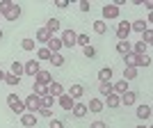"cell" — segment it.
Wrapping results in <instances>:
<instances>
[{
	"label": "cell",
	"mask_w": 153,
	"mask_h": 128,
	"mask_svg": "<svg viewBox=\"0 0 153 128\" xmlns=\"http://www.w3.org/2000/svg\"><path fill=\"white\" fill-rule=\"evenodd\" d=\"M135 115L140 117L142 121H146L149 117H151V105H140V108H137V112H135Z\"/></svg>",
	"instance_id": "obj_23"
},
{
	"label": "cell",
	"mask_w": 153,
	"mask_h": 128,
	"mask_svg": "<svg viewBox=\"0 0 153 128\" xmlns=\"http://www.w3.org/2000/svg\"><path fill=\"white\" fill-rule=\"evenodd\" d=\"M57 103H59V108H62V110H66V112H71V108L76 105V101H73V98H71L69 94H62V96L57 98Z\"/></svg>",
	"instance_id": "obj_14"
},
{
	"label": "cell",
	"mask_w": 153,
	"mask_h": 128,
	"mask_svg": "<svg viewBox=\"0 0 153 128\" xmlns=\"http://www.w3.org/2000/svg\"><path fill=\"white\" fill-rule=\"evenodd\" d=\"M2 83L12 85V87H16V85H21V78H19V76H14L12 71H9V73H5V78H2Z\"/></svg>",
	"instance_id": "obj_26"
},
{
	"label": "cell",
	"mask_w": 153,
	"mask_h": 128,
	"mask_svg": "<svg viewBox=\"0 0 153 128\" xmlns=\"http://www.w3.org/2000/svg\"><path fill=\"white\" fill-rule=\"evenodd\" d=\"M101 14H103V19H105V23H108V21H112V19H119V7L108 2V5L101 9Z\"/></svg>",
	"instance_id": "obj_4"
},
{
	"label": "cell",
	"mask_w": 153,
	"mask_h": 128,
	"mask_svg": "<svg viewBox=\"0 0 153 128\" xmlns=\"http://www.w3.org/2000/svg\"><path fill=\"white\" fill-rule=\"evenodd\" d=\"M110 78H112V66H103L98 71V80L101 83H110Z\"/></svg>",
	"instance_id": "obj_22"
},
{
	"label": "cell",
	"mask_w": 153,
	"mask_h": 128,
	"mask_svg": "<svg viewBox=\"0 0 153 128\" xmlns=\"http://www.w3.org/2000/svg\"><path fill=\"white\" fill-rule=\"evenodd\" d=\"M21 48H23V51H34V39H23V41H21Z\"/></svg>",
	"instance_id": "obj_37"
},
{
	"label": "cell",
	"mask_w": 153,
	"mask_h": 128,
	"mask_svg": "<svg viewBox=\"0 0 153 128\" xmlns=\"http://www.w3.org/2000/svg\"><path fill=\"white\" fill-rule=\"evenodd\" d=\"M2 78H5V71L0 69V83H2Z\"/></svg>",
	"instance_id": "obj_46"
},
{
	"label": "cell",
	"mask_w": 153,
	"mask_h": 128,
	"mask_svg": "<svg viewBox=\"0 0 153 128\" xmlns=\"http://www.w3.org/2000/svg\"><path fill=\"white\" fill-rule=\"evenodd\" d=\"M94 32L96 34H105L108 32V23L105 21H94Z\"/></svg>",
	"instance_id": "obj_29"
},
{
	"label": "cell",
	"mask_w": 153,
	"mask_h": 128,
	"mask_svg": "<svg viewBox=\"0 0 153 128\" xmlns=\"http://www.w3.org/2000/svg\"><path fill=\"white\" fill-rule=\"evenodd\" d=\"M46 30L51 32V34L59 32V30H62V25H59V19H48V21H46Z\"/></svg>",
	"instance_id": "obj_20"
},
{
	"label": "cell",
	"mask_w": 153,
	"mask_h": 128,
	"mask_svg": "<svg viewBox=\"0 0 153 128\" xmlns=\"http://www.w3.org/2000/svg\"><path fill=\"white\" fill-rule=\"evenodd\" d=\"M39 115H41V117H48V119H53V110H48V108H39Z\"/></svg>",
	"instance_id": "obj_41"
},
{
	"label": "cell",
	"mask_w": 153,
	"mask_h": 128,
	"mask_svg": "<svg viewBox=\"0 0 153 128\" xmlns=\"http://www.w3.org/2000/svg\"><path fill=\"white\" fill-rule=\"evenodd\" d=\"M142 41H144V44H151V41H153V30H151V28H149V30H144V32H142Z\"/></svg>",
	"instance_id": "obj_35"
},
{
	"label": "cell",
	"mask_w": 153,
	"mask_h": 128,
	"mask_svg": "<svg viewBox=\"0 0 153 128\" xmlns=\"http://www.w3.org/2000/svg\"><path fill=\"white\" fill-rule=\"evenodd\" d=\"M121 105H126V108H130V105H135V101H137V92H133V89H128V92H123L121 96Z\"/></svg>",
	"instance_id": "obj_11"
},
{
	"label": "cell",
	"mask_w": 153,
	"mask_h": 128,
	"mask_svg": "<svg viewBox=\"0 0 153 128\" xmlns=\"http://www.w3.org/2000/svg\"><path fill=\"white\" fill-rule=\"evenodd\" d=\"M32 94H37L39 98H41V96H48V87H44V85H37V83H34V87H32Z\"/></svg>",
	"instance_id": "obj_31"
},
{
	"label": "cell",
	"mask_w": 153,
	"mask_h": 128,
	"mask_svg": "<svg viewBox=\"0 0 153 128\" xmlns=\"http://www.w3.org/2000/svg\"><path fill=\"white\" fill-rule=\"evenodd\" d=\"M48 62H51L53 66H64V55H62V53H53Z\"/></svg>",
	"instance_id": "obj_27"
},
{
	"label": "cell",
	"mask_w": 153,
	"mask_h": 128,
	"mask_svg": "<svg viewBox=\"0 0 153 128\" xmlns=\"http://www.w3.org/2000/svg\"><path fill=\"white\" fill-rule=\"evenodd\" d=\"M135 78H137V69L126 66V69H123V80H126V83H130V80H135Z\"/></svg>",
	"instance_id": "obj_30"
},
{
	"label": "cell",
	"mask_w": 153,
	"mask_h": 128,
	"mask_svg": "<svg viewBox=\"0 0 153 128\" xmlns=\"http://www.w3.org/2000/svg\"><path fill=\"white\" fill-rule=\"evenodd\" d=\"M142 66H151V57L149 55H142Z\"/></svg>",
	"instance_id": "obj_45"
},
{
	"label": "cell",
	"mask_w": 153,
	"mask_h": 128,
	"mask_svg": "<svg viewBox=\"0 0 153 128\" xmlns=\"http://www.w3.org/2000/svg\"><path fill=\"white\" fill-rule=\"evenodd\" d=\"M48 128H64V121L62 119H51V126Z\"/></svg>",
	"instance_id": "obj_40"
},
{
	"label": "cell",
	"mask_w": 153,
	"mask_h": 128,
	"mask_svg": "<svg viewBox=\"0 0 153 128\" xmlns=\"http://www.w3.org/2000/svg\"><path fill=\"white\" fill-rule=\"evenodd\" d=\"M7 105H9V110L16 112V115H23V112H25V103L21 101L16 94H9V96H7Z\"/></svg>",
	"instance_id": "obj_1"
},
{
	"label": "cell",
	"mask_w": 153,
	"mask_h": 128,
	"mask_svg": "<svg viewBox=\"0 0 153 128\" xmlns=\"http://www.w3.org/2000/svg\"><path fill=\"white\" fill-rule=\"evenodd\" d=\"M55 5H57L59 9H66V7H69V0H55Z\"/></svg>",
	"instance_id": "obj_43"
},
{
	"label": "cell",
	"mask_w": 153,
	"mask_h": 128,
	"mask_svg": "<svg viewBox=\"0 0 153 128\" xmlns=\"http://www.w3.org/2000/svg\"><path fill=\"white\" fill-rule=\"evenodd\" d=\"M105 103H108V108H119L121 98H119V94H110V96H105Z\"/></svg>",
	"instance_id": "obj_25"
},
{
	"label": "cell",
	"mask_w": 153,
	"mask_h": 128,
	"mask_svg": "<svg viewBox=\"0 0 153 128\" xmlns=\"http://www.w3.org/2000/svg\"><path fill=\"white\" fill-rule=\"evenodd\" d=\"M91 5H89V0H80V12H89Z\"/></svg>",
	"instance_id": "obj_42"
},
{
	"label": "cell",
	"mask_w": 153,
	"mask_h": 128,
	"mask_svg": "<svg viewBox=\"0 0 153 128\" xmlns=\"http://www.w3.org/2000/svg\"><path fill=\"white\" fill-rule=\"evenodd\" d=\"M71 115L76 117V119H82V117L87 115V105H85V103H76V105L71 108Z\"/></svg>",
	"instance_id": "obj_17"
},
{
	"label": "cell",
	"mask_w": 153,
	"mask_h": 128,
	"mask_svg": "<svg viewBox=\"0 0 153 128\" xmlns=\"http://www.w3.org/2000/svg\"><path fill=\"white\" fill-rule=\"evenodd\" d=\"M137 128H149V126H144V124H140V126H137Z\"/></svg>",
	"instance_id": "obj_47"
},
{
	"label": "cell",
	"mask_w": 153,
	"mask_h": 128,
	"mask_svg": "<svg viewBox=\"0 0 153 128\" xmlns=\"http://www.w3.org/2000/svg\"><path fill=\"white\" fill-rule=\"evenodd\" d=\"M123 62H126V66H130V69H140L142 66V55L128 53V55H123Z\"/></svg>",
	"instance_id": "obj_9"
},
{
	"label": "cell",
	"mask_w": 153,
	"mask_h": 128,
	"mask_svg": "<svg viewBox=\"0 0 153 128\" xmlns=\"http://www.w3.org/2000/svg\"><path fill=\"white\" fill-rule=\"evenodd\" d=\"M62 46H66V48H73V46H76V39H78V32L76 30H62Z\"/></svg>",
	"instance_id": "obj_2"
},
{
	"label": "cell",
	"mask_w": 153,
	"mask_h": 128,
	"mask_svg": "<svg viewBox=\"0 0 153 128\" xmlns=\"http://www.w3.org/2000/svg\"><path fill=\"white\" fill-rule=\"evenodd\" d=\"M37 115H34V112H23V115H21V124H23V126L25 128H34L37 126Z\"/></svg>",
	"instance_id": "obj_12"
},
{
	"label": "cell",
	"mask_w": 153,
	"mask_h": 128,
	"mask_svg": "<svg viewBox=\"0 0 153 128\" xmlns=\"http://www.w3.org/2000/svg\"><path fill=\"white\" fill-rule=\"evenodd\" d=\"M85 57H89V60L96 57V48L94 46H85Z\"/></svg>",
	"instance_id": "obj_39"
},
{
	"label": "cell",
	"mask_w": 153,
	"mask_h": 128,
	"mask_svg": "<svg viewBox=\"0 0 153 128\" xmlns=\"http://www.w3.org/2000/svg\"><path fill=\"white\" fill-rule=\"evenodd\" d=\"M23 103H25V112H39V108H41V98L37 94H27Z\"/></svg>",
	"instance_id": "obj_3"
},
{
	"label": "cell",
	"mask_w": 153,
	"mask_h": 128,
	"mask_svg": "<svg viewBox=\"0 0 153 128\" xmlns=\"http://www.w3.org/2000/svg\"><path fill=\"white\" fill-rule=\"evenodd\" d=\"M2 16H5L7 21H19V16H21V5H16V2H12V5L7 7L5 12H2Z\"/></svg>",
	"instance_id": "obj_6"
},
{
	"label": "cell",
	"mask_w": 153,
	"mask_h": 128,
	"mask_svg": "<svg viewBox=\"0 0 153 128\" xmlns=\"http://www.w3.org/2000/svg\"><path fill=\"white\" fill-rule=\"evenodd\" d=\"M0 16H2V12H0Z\"/></svg>",
	"instance_id": "obj_49"
},
{
	"label": "cell",
	"mask_w": 153,
	"mask_h": 128,
	"mask_svg": "<svg viewBox=\"0 0 153 128\" xmlns=\"http://www.w3.org/2000/svg\"><path fill=\"white\" fill-rule=\"evenodd\" d=\"M12 73L21 78L23 73H25V71H23V64H21V62H12Z\"/></svg>",
	"instance_id": "obj_34"
},
{
	"label": "cell",
	"mask_w": 153,
	"mask_h": 128,
	"mask_svg": "<svg viewBox=\"0 0 153 128\" xmlns=\"http://www.w3.org/2000/svg\"><path fill=\"white\" fill-rule=\"evenodd\" d=\"M146 51H149V46L144 44V41H137V44L133 46V53H135V55H146Z\"/></svg>",
	"instance_id": "obj_28"
},
{
	"label": "cell",
	"mask_w": 153,
	"mask_h": 128,
	"mask_svg": "<svg viewBox=\"0 0 153 128\" xmlns=\"http://www.w3.org/2000/svg\"><path fill=\"white\" fill-rule=\"evenodd\" d=\"M112 89H114V94H119V96H121L123 92H128V83L121 78V80H117V83L112 85Z\"/></svg>",
	"instance_id": "obj_24"
},
{
	"label": "cell",
	"mask_w": 153,
	"mask_h": 128,
	"mask_svg": "<svg viewBox=\"0 0 153 128\" xmlns=\"http://www.w3.org/2000/svg\"><path fill=\"white\" fill-rule=\"evenodd\" d=\"M76 44H80L82 48H85V46H89V34H78Z\"/></svg>",
	"instance_id": "obj_38"
},
{
	"label": "cell",
	"mask_w": 153,
	"mask_h": 128,
	"mask_svg": "<svg viewBox=\"0 0 153 128\" xmlns=\"http://www.w3.org/2000/svg\"><path fill=\"white\" fill-rule=\"evenodd\" d=\"M117 53H121V55H128V53H133V44L130 41H117Z\"/></svg>",
	"instance_id": "obj_19"
},
{
	"label": "cell",
	"mask_w": 153,
	"mask_h": 128,
	"mask_svg": "<svg viewBox=\"0 0 153 128\" xmlns=\"http://www.w3.org/2000/svg\"><path fill=\"white\" fill-rule=\"evenodd\" d=\"M62 94H64V87H62V83L53 80V83L48 85V96H53V98H59Z\"/></svg>",
	"instance_id": "obj_13"
},
{
	"label": "cell",
	"mask_w": 153,
	"mask_h": 128,
	"mask_svg": "<svg viewBox=\"0 0 153 128\" xmlns=\"http://www.w3.org/2000/svg\"><path fill=\"white\" fill-rule=\"evenodd\" d=\"M34 83H37V85H44V87H48V85L53 83V73H51V71H46V69H41L37 76H34Z\"/></svg>",
	"instance_id": "obj_7"
},
{
	"label": "cell",
	"mask_w": 153,
	"mask_h": 128,
	"mask_svg": "<svg viewBox=\"0 0 153 128\" xmlns=\"http://www.w3.org/2000/svg\"><path fill=\"white\" fill-rule=\"evenodd\" d=\"M101 94H103V96H110V94H114L112 85H110V83H101Z\"/></svg>",
	"instance_id": "obj_36"
},
{
	"label": "cell",
	"mask_w": 153,
	"mask_h": 128,
	"mask_svg": "<svg viewBox=\"0 0 153 128\" xmlns=\"http://www.w3.org/2000/svg\"><path fill=\"white\" fill-rule=\"evenodd\" d=\"M103 105L105 103L101 98H89V105H87V112H103Z\"/></svg>",
	"instance_id": "obj_18"
},
{
	"label": "cell",
	"mask_w": 153,
	"mask_h": 128,
	"mask_svg": "<svg viewBox=\"0 0 153 128\" xmlns=\"http://www.w3.org/2000/svg\"><path fill=\"white\" fill-rule=\"evenodd\" d=\"M46 48H48V51H51V53H59V51H62V48H64V46H62V39L53 34V37H51V41L46 44Z\"/></svg>",
	"instance_id": "obj_15"
},
{
	"label": "cell",
	"mask_w": 153,
	"mask_h": 128,
	"mask_svg": "<svg viewBox=\"0 0 153 128\" xmlns=\"http://www.w3.org/2000/svg\"><path fill=\"white\" fill-rule=\"evenodd\" d=\"M51 32L46 30V28H41V30H37V39H34V41H39V44H48V41H51Z\"/></svg>",
	"instance_id": "obj_21"
},
{
	"label": "cell",
	"mask_w": 153,
	"mask_h": 128,
	"mask_svg": "<svg viewBox=\"0 0 153 128\" xmlns=\"http://www.w3.org/2000/svg\"><path fill=\"white\" fill-rule=\"evenodd\" d=\"M89 128H108V124H105V121H94Z\"/></svg>",
	"instance_id": "obj_44"
},
{
	"label": "cell",
	"mask_w": 153,
	"mask_h": 128,
	"mask_svg": "<svg viewBox=\"0 0 153 128\" xmlns=\"http://www.w3.org/2000/svg\"><path fill=\"white\" fill-rule=\"evenodd\" d=\"M53 105H55V98H53V96H41V108L53 110Z\"/></svg>",
	"instance_id": "obj_33"
},
{
	"label": "cell",
	"mask_w": 153,
	"mask_h": 128,
	"mask_svg": "<svg viewBox=\"0 0 153 128\" xmlns=\"http://www.w3.org/2000/svg\"><path fill=\"white\" fill-rule=\"evenodd\" d=\"M51 55H53V53L48 51L46 46H44V48H39V51H37V60H39V62H44V60H51Z\"/></svg>",
	"instance_id": "obj_32"
},
{
	"label": "cell",
	"mask_w": 153,
	"mask_h": 128,
	"mask_svg": "<svg viewBox=\"0 0 153 128\" xmlns=\"http://www.w3.org/2000/svg\"><path fill=\"white\" fill-rule=\"evenodd\" d=\"M128 34H130V23H128V21H119V25H117V39H119V41H126Z\"/></svg>",
	"instance_id": "obj_8"
},
{
	"label": "cell",
	"mask_w": 153,
	"mask_h": 128,
	"mask_svg": "<svg viewBox=\"0 0 153 128\" xmlns=\"http://www.w3.org/2000/svg\"><path fill=\"white\" fill-rule=\"evenodd\" d=\"M87 94V89H85V85H71V89H69V96L71 98H73V101H80V98H82V96Z\"/></svg>",
	"instance_id": "obj_10"
},
{
	"label": "cell",
	"mask_w": 153,
	"mask_h": 128,
	"mask_svg": "<svg viewBox=\"0 0 153 128\" xmlns=\"http://www.w3.org/2000/svg\"><path fill=\"white\" fill-rule=\"evenodd\" d=\"M23 71H25V76H32V78H34L39 71H41V64H39V60H37V57H32L30 62H25V64H23Z\"/></svg>",
	"instance_id": "obj_5"
},
{
	"label": "cell",
	"mask_w": 153,
	"mask_h": 128,
	"mask_svg": "<svg viewBox=\"0 0 153 128\" xmlns=\"http://www.w3.org/2000/svg\"><path fill=\"white\" fill-rule=\"evenodd\" d=\"M0 39H2V30H0Z\"/></svg>",
	"instance_id": "obj_48"
},
{
	"label": "cell",
	"mask_w": 153,
	"mask_h": 128,
	"mask_svg": "<svg viewBox=\"0 0 153 128\" xmlns=\"http://www.w3.org/2000/svg\"><path fill=\"white\" fill-rule=\"evenodd\" d=\"M149 28H151V25H149V21H144V19H140V21H133V23H130V32H140V34H142V32H144V30H149Z\"/></svg>",
	"instance_id": "obj_16"
}]
</instances>
